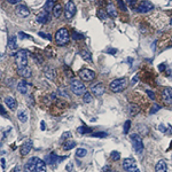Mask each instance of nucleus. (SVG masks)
I'll return each instance as SVG.
<instances>
[{"label": "nucleus", "instance_id": "1", "mask_svg": "<svg viewBox=\"0 0 172 172\" xmlns=\"http://www.w3.org/2000/svg\"><path fill=\"white\" fill-rule=\"evenodd\" d=\"M127 83H129V80H127L126 77L118 78V79H114L113 82L109 84V88H110V91L114 93H119L126 88Z\"/></svg>", "mask_w": 172, "mask_h": 172}, {"label": "nucleus", "instance_id": "2", "mask_svg": "<svg viewBox=\"0 0 172 172\" xmlns=\"http://www.w3.org/2000/svg\"><path fill=\"white\" fill-rule=\"evenodd\" d=\"M70 40V36H69V31L66 28H61L56 31L55 33V43L60 46H64L69 43Z\"/></svg>", "mask_w": 172, "mask_h": 172}, {"label": "nucleus", "instance_id": "3", "mask_svg": "<svg viewBox=\"0 0 172 172\" xmlns=\"http://www.w3.org/2000/svg\"><path fill=\"white\" fill-rule=\"evenodd\" d=\"M131 141H132V146H133V149L134 152L138 153V154H141L143 150V142H142V139L139 134H131Z\"/></svg>", "mask_w": 172, "mask_h": 172}, {"label": "nucleus", "instance_id": "4", "mask_svg": "<svg viewBox=\"0 0 172 172\" xmlns=\"http://www.w3.org/2000/svg\"><path fill=\"white\" fill-rule=\"evenodd\" d=\"M70 87H71V91H72L76 95H83L85 91V85H84L80 80L78 79H73L70 84Z\"/></svg>", "mask_w": 172, "mask_h": 172}, {"label": "nucleus", "instance_id": "5", "mask_svg": "<svg viewBox=\"0 0 172 172\" xmlns=\"http://www.w3.org/2000/svg\"><path fill=\"white\" fill-rule=\"evenodd\" d=\"M76 5L73 2L72 0H69L67 1L66 3V7H64V16H66L67 20H71L75 14H76Z\"/></svg>", "mask_w": 172, "mask_h": 172}, {"label": "nucleus", "instance_id": "6", "mask_svg": "<svg viewBox=\"0 0 172 172\" xmlns=\"http://www.w3.org/2000/svg\"><path fill=\"white\" fill-rule=\"evenodd\" d=\"M63 158H66V157H60V156H57L56 154H55V153H51L50 155L46 157V163L48 165L52 166V168H55L60 162H62Z\"/></svg>", "mask_w": 172, "mask_h": 172}, {"label": "nucleus", "instance_id": "7", "mask_svg": "<svg viewBox=\"0 0 172 172\" xmlns=\"http://www.w3.org/2000/svg\"><path fill=\"white\" fill-rule=\"evenodd\" d=\"M15 57H16V63L17 66H27L28 63V52L25 50H21L18 51L16 53V55H15Z\"/></svg>", "mask_w": 172, "mask_h": 172}, {"label": "nucleus", "instance_id": "8", "mask_svg": "<svg viewBox=\"0 0 172 172\" xmlns=\"http://www.w3.org/2000/svg\"><path fill=\"white\" fill-rule=\"evenodd\" d=\"M79 77L85 82H92L95 79V72L89 69H82L79 71Z\"/></svg>", "mask_w": 172, "mask_h": 172}, {"label": "nucleus", "instance_id": "9", "mask_svg": "<svg viewBox=\"0 0 172 172\" xmlns=\"http://www.w3.org/2000/svg\"><path fill=\"white\" fill-rule=\"evenodd\" d=\"M123 168L127 172H134L137 170V164L134 159L132 158H125L123 161Z\"/></svg>", "mask_w": 172, "mask_h": 172}, {"label": "nucleus", "instance_id": "10", "mask_svg": "<svg viewBox=\"0 0 172 172\" xmlns=\"http://www.w3.org/2000/svg\"><path fill=\"white\" fill-rule=\"evenodd\" d=\"M91 91H92V93L94 94V95L101 96V95L104 94L106 88H104V86H103L102 83H98V84H94V85L91 87Z\"/></svg>", "mask_w": 172, "mask_h": 172}, {"label": "nucleus", "instance_id": "11", "mask_svg": "<svg viewBox=\"0 0 172 172\" xmlns=\"http://www.w3.org/2000/svg\"><path fill=\"white\" fill-rule=\"evenodd\" d=\"M154 8V6H153V3H150L149 1H142L141 3H139V6H138V8H137V10L139 12V13H148V12H150V10Z\"/></svg>", "mask_w": 172, "mask_h": 172}, {"label": "nucleus", "instance_id": "12", "mask_svg": "<svg viewBox=\"0 0 172 172\" xmlns=\"http://www.w3.org/2000/svg\"><path fill=\"white\" fill-rule=\"evenodd\" d=\"M162 100L166 104H172V88H166L163 89L162 92Z\"/></svg>", "mask_w": 172, "mask_h": 172}, {"label": "nucleus", "instance_id": "13", "mask_svg": "<svg viewBox=\"0 0 172 172\" xmlns=\"http://www.w3.org/2000/svg\"><path fill=\"white\" fill-rule=\"evenodd\" d=\"M17 73L21 77L28 78V77H31V69L28 66H17Z\"/></svg>", "mask_w": 172, "mask_h": 172}, {"label": "nucleus", "instance_id": "14", "mask_svg": "<svg viewBox=\"0 0 172 172\" xmlns=\"http://www.w3.org/2000/svg\"><path fill=\"white\" fill-rule=\"evenodd\" d=\"M15 12H16V14L21 17H28L30 14L29 8H28L27 6H24V5H17Z\"/></svg>", "mask_w": 172, "mask_h": 172}, {"label": "nucleus", "instance_id": "15", "mask_svg": "<svg viewBox=\"0 0 172 172\" xmlns=\"http://www.w3.org/2000/svg\"><path fill=\"white\" fill-rule=\"evenodd\" d=\"M32 146H33L32 141H31V140H27L23 145L21 146V155L22 156L28 155V154L30 153V150L32 149Z\"/></svg>", "mask_w": 172, "mask_h": 172}, {"label": "nucleus", "instance_id": "16", "mask_svg": "<svg viewBox=\"0 0 172 172\" xmlns=\"http://www.w3.org/2000/svg\"><path fill=\"white\" fill-rule=\"evenodd\" d=\"M48 20H50V15H48V12H47V10H43V12L39 13V15L37 16V22L40 24L47 23Z\"/></svg>", "mask_w": 172, "mask_h": 172}, {"label": "nucleus", "instance_id": "17", "mask_svg": "<svg viewBox=\"0 0 172 172\" xmlns=\"http://www.w3.org/2000/svg\"><path fill=\"white\" fill-rule=\"evenodd\" d=\"M34 172H46V163L37 157L36 166H34Z\"/></svg>", "mask_w": 172, "mask_h": 172}, {"label": "nucleus", "instance_id": "18", "mask_svg": "<svg viewBox=\"0 0 172 172\" xmlns=\"http://www.w3.org/2000/svg\"><path fill=\"white\" fill-rule=\"evenodd\" d=\"M17 89H18V92L22 93V94H27V92H28V83L24 79L20 80L18 84H17Z\"/></svg>", "mask_w": 172, "mask_h": 172}, {"label": "nucleus", "instance_id": "19", "mask_svg": "<svg viewBox=\"0 0 172 172\" xmlns=\"http://www.w3.org/2000/svg\"><path fill=\"white\" fill-rule=\"evenodd\" d=\"M44 73H45V76H46L48 79H54L55 76H56L55 70H54V68H52V67H47V68H45Z\"/></svg>", "mask_w": 172, "mask_h": 172}, {"label": "nucleus", "instance_id": "20", "mask_svg": "<svg viewBox=\"0 0 172 172\" xmlns=\"http://www.w3.org/2000/svg\"><path fill=\"white\" fill-rule=\"evenodd\" d=\"M17 47V44H16V37L13 36L10 37L8 39V43H7V48L9 51H15Z\"/></svg>", "mask_w": 172, "mask_h": 172}, {"label": "nucleus", "instance_id": "21", "mask_svg": "<svg viewBox=\"0 0 172 172\" xmlns=\"http://www.w3.org/2000/svg\"><path fill=\"white\" fill-rule=\"evenodd\" d=\"M80 56L83 57L85 61H87V62H92V55H91V53H89L88 50H86V48H83V50L79 52Z\"/></svg>", "mask_w": 172, "mask_h": 172}, {"label": "nucleus", "instance_id": "22", "mask_svg": "<svg viewBox=\"0 0 172 172\" xmlns=\"http://www.w3.org/2000/svg\"><path fill=\"white\" fill-rule=\"evenodd\" d=\"M5 103L7 104V107H8L9 109H12V110L15 109L16 101H15V99H14V98H12V96H7V98H5Z\"/></svg>", "mask_w": 172, "mask_h": 172}, {"label": "nucleus", "instance_id": "23", "mask_svg": "<svg viewBox=\"0 0 172 172\" xmlns=\"http://www.w3.org/2000/svg\"><path fill=\"white\" fill-rule=\"evenodd\" d=\"M166 170H168V166L164 161H159L155 166V172H166Z\"/></svg>", "mask_w": 172, "mask_h": 172}, {"label": "nucleus", "instance_id": "24", "mask_svg": "<svg viewBox=\"0 0 172 172\" xmlns=\"http://www.w3.org/2000/svg\"><path fill=\"white\" fill-rule=\"evenodd\" d=\"M37 157H31L27 163V169L29 172H34V166H36Z\"/></svg>", "mask_w": 172, "mask_h": 172}, {"label": "nucleus", "instance_id": "25", "mask_svg": "<svg viewBox=\"0 0 172 172\" xmlns=\"http://www.w3.org/2000/svg\"><path fill=\"white\" fill-rule=\"evenodd\" d=\"M107 14L110 15L111 17H116L117 16V12H116V8L111 2H109L107 5Z\"/></svg>", "mask_w": 172, "mask_h": 172}, {"label": "nucleus", "instance_id": "26", "mask_svg": "<svg viewBox=\"0 0 172 172\" xmlns=\"http://www.w3.org/2000/svg\"><path fill=\"white\" fill-rule=\"evenodd\" d=\"M129 113H130V115H132V116L139 114L140 113L139 106H138V104H134V103H131L129 106Z\"/></svg>", "mask_w": 172, "mask_h": 172}, {"label": "nucleus", "instance_id": "27", "mask_svg": "<svg viewBox=\"0 0 172 172\" xmlns=\"http://www.w3.org/2000/svg\"><path fill=\"white\" fill-rule=\"evenodd\" d=\"M61 14H62V5H60V3H55V6L53 8V15L54 17H60L61 16Z\"/></svg>", "mask_w": 172, "mask_h": 172}, {"label": "nucleus", "instance_id": "28", "mask_svg": "<svg viewBox=\"0 0 172 172\" xmlns=\"http://www.w3.org/2000/svg\"><path fill=\"white\" fill-rule=\"evenodd\" d=\"M73 147H76V141H73V140H68V141H64V143H63V149L64 150H70Z\"/></svg>", "mask_w": 172, "mask_h": 172}, {"label": "nucleus", "instance_id": "29", "mask_svg": "<svg viewBox=\"0 0 172 172\" xmlns=\"http://www.w3.org/2000/svg\"><path fill=\"white\" fill-rule=\"evenodd\" d=\"M17 117L20 119L22 123H25L28 120V114L25 110H20L18 113H17Z\"/></svg>", "mask_w": 172, "mask_h": 172}, {"label": "nucleus", "instance_id": "30", "mask_svg": "<svg viewBox=\"0 0 172 172\" xmlns=\"http://www.w3.org/2000/svg\"><path fill=\"white\" fill-rule=\"evenodd\" d=\"M83 100H84V102L85 103H91L92 102V100H93L92 94H91L89 92H85L83 94Z\"/></svg>", "mask_w": 172, "mask_h": 172}, {"label": "nucleus", "instance_id": "31", "mask_svg": "<svg viewBox=\"0 0 172 172\" xmlns=\"http://www.w3.org/2000/svg\"><path fill=\"white\" fill-rule=\"evenodd\" d=\"M54 2H55V0H47L46 1V3H45V10H47V12H48V10H53V8H54V6H55V5H54Z\"/></svg>", "mask_w": 172, "mask_h": 172}, {"label": "nucleus", "instance_id": "32", "mask_svg": "<svg viewBox=\"0 0 172 172\" xmlns=\"http://www.w3.org/2000/svg\"><path fill=\"white\" fill-rule=\"evenodd\" d=\"M110 158L113 159V161H118L120 158V153L117 152V150H113L111 154H110Z\"/></svg>", "mask_w": 172, "mask_h": 172}, {"label": "nucleus", "instance_id": "33", "mask_svg": "<svg viewBox=\"0 0 172 172\" xmlns=\"http://www.w3.org/2000/svg\"><path fill=\"white\" fill-rule=\"evenodd\" d=\"M86 154H87V150L85 148H78L76 152L77 157H84V156H86Z\"/></svg>", "mask_w": 172, "mask_h": 172}, {"label": "nucleus", "instance_id": "34", "mask_svg": "<svg viewBox=\"0 0 172 172\" xmlns=\"http://www.w3.org/2000/svg\"><path fill=\"white\" fill-rule=\"evenodd\" d=\"M92 137H95V138H106L108 136V133L107 132H94L91 134Z\"/></svg>", "mask_w": 172, "mask_h": 172}, {"label": "nucleus", "instance_id": "35", "mask_svg": "<svg viewBox=\"0 0 172 172\" xmlns=\"http://www.w3.org/2000/svg\"><path fill=\"white\" fill-rule=\"evenodd\" d=\"M117 5L119 6V8L123 10V12H127V7H126L125 2L123 0H117Z\"/></svg>", "mask_w": 172, "mask_h": 172}, {"label": "nucleus", "instance_id": "36", "mask_svg": "<svg viewBox=\"0 0 172 172\" xmlns=\"http://www.w3.org/2000/svg\"><path fill=\"white\" fill-rule=\"evenodd\" d=\"M92 130L89 129V127H87V126H82V127H79L78 129V133H80V134H84V133H87V132H91Z\"/></svg>", "mask_w": 172, "mask_h": 172}, {"label": "nucleus", "instance_id": "37", "mask_svg": "<svg viewBox=\"0 0 172 172\" xmlns=\"http://www.w3.org/2000/svg\"><path fill=\"white\" fill-rule=\"evenodd\" d=\"M38 36L39 37H41V38H45V39H47V40H52V36L51 34H48V33H45V32H38Z\"/></svg>", "mask_w": 172, "mask_h": 172}, {"label": "nucleus", "instance_id": "38", "mask_svg": "<svg viewBox=\"0 0 172 172\" xmlns=\"http://www.w3.org/2000/svg\"><path fill=\"white\" fill-rule=\"evenodd\" d=\"M107 15H108V14L102 9H100L99 12H98V16H99V18H101V20H104V18L107 17Z\"/></svg>", "mask_w": 172, "mask_h": 172}, {"label": "nucleus", "instance_id": "39", "mask_svg": "<svg viewBox=\"0 0 172 172\" xmlns=\"http://www.w3.org/2000/svg\"><path fill=\"white\" fill-rule=\"evenodd\" d=\"M159 109H161V106H158V104H154V106L152 107V109H150V114H156Z\"/></svg>", "mask_w": 172, "mask_h": 172}, {"label": "nucleus", "instance_id": "40", "mask_svg": "<svg viewBox=\"0 0 172 172\" xmlns=\"http://www.w3.org/2000/svg\"><path fill=\"white\" fill-rule=\"evenodd\" d=\"M130 126H131V122L130 120H126L125 124H124V133H127L130 131Z\"/></svg>", "mask_w": 172, "mask_h": 172}, {"label": "nucleus", "instance_id": "41", "mask_svg": "<svg viewBox=\"0 0 172 172\" xmlns=\"http://www.w3.org/2000/svg\"><path fill=\"white\" fill-rule=\"evenodd\" d=\"M146 93L148 94L149 99H152V100L155 99V94H154V92H153V91H150V89H147V91H146Z\"/></svg>", "mask_w": 172, "mask_h": 172}, {"label": "nucleus", "instance_id": "42", "mask_svg": "<svg viewBox=\"0 0 172 172\" xmlns=\"http://www.w3.org/2000/svg\"><path fill=\"white\" fill-rule=\"evenodd\" d=\"M68 138H71V133L70 132H64L62 134V137H61L62 140H66V139H68Z\"/></svg>", "mask_w": 172, "mask_h": 172}, {"label": "nucleus", "instance_id": "43", "mask_svg": "<svg viewBox=\"0 0 172 172\" xmlns=\"http://www.w3.org/2000/svg\"><path fill=\"white\" fill-rule=\"evenodd\" d=\"M64 70H66V73H67V75H68V77H71V78H72V77H73V73H72V71H70L68 67H66V68H64Z\"/></svg>", "mask_w": 172, "mask_h": 172}, {"label": "nucleus", "instance_id": "44", "mask_svg": "<svg viewBox=\"0 0 172 172\" xmlns=\"http://www.w3.org/2000/svg\"><path fill=\"white\" fill-rule=\"evenodd\" d=\"M0 115H2V116H7V113H6V110H5V108H3L1 104H0Z\"/></svg>", "mask_w": 172, "mask_h": 172}, {"label": "nucleus", "instance_id": "45", "mask_svg": "<svg viewBox=\"0 0 172 172\" xmlns=\"http://www.w3.org/2000/svg\"><path fill=\"white\" fill-rule=\"evenodd\" d=\"M18 36H20L21 38H31L29 34H25V33H23V32H20L18 33Z\"/></svg>", "mask_w": 172, "mask_h": 172}, {"label": "nucleus", "instance_id": "46", "mask_svg": "<svg viewBox=\"0 0 172 172\" xmlns=\"http://www.w3.org/2000/svg\"><path fill=\"white\" fill-rule=\"evenodd\" d=\"M9 3H12V5H16V3H18L21 1V0H7Z\"/></svg>", "mask_w": 172, "mask_h": 172}, {"label": "nucleus", "instance_id": "47", "mask_svg": "<svg viewBox=\"0 0 172 172\" xmlns=\"http://www.w3.org/2000/svg\"><path fill=\"white\" fill-rule=\"evenodd\" d=\"M158 129H159V131H162V132H166V130H165V126L163 125V124H161V125L158 126Z\"/></svg>", "mask_w": 172, "mask_h": 172}, {"label": "nucleus", "instance_id": "48", "mask_svg": "<svg viewBox=\"0 0 172 172\" xmlns=\"http://www.w3.org/2000/svg\"><path fill=\"white\" fill-rule=\"evenodd\" d=\"M40 129H41V131H44V130L46 129V124H45V122H41V124H40Z\"/></svg>", "mask_w": 172, "mask_h": 172}, {"label": "nucleus", "instance_id": "49", "mask_svg": "<svg viewBox=\"0 0 172 172\" xmlns=\"http://www.w3.org/2000/svg\"><path fill=\"white\" fill-rule=\"evenodd\" d=\"M116 52H117V50H115V48H110L109 51H107V53H111V54H115Z\"/></svg>", "mask_w": 172, "mask_h": 172}, {"label": "nucleus", "instance_id": "50", "mask_svg": "<svg viewBox=\"0 0 172 172\" xmlns=\"http://www.w3.org/2000/svg\"><path fill=\"white\" fill-rule=\"evenodd\" d=\"M138 80H139V78H138V76H134V77H133V79H132V83L134 84V83H137Z\"/></svg>", "mask_w": 172, "mask_h": 172}, {"label": "nucleus", "instance_id": "51", "mask_svg": "<svg viewBox=\"0 0 172 172\" xmlns=\"http://www.w3.org/2000/svg\"><path fill=\"white\" fill-rule=\"evenodd\" d=\"M159 70H165V64H159Z\"/></svg>", "mask_w": 172, "mask_h": 172}, {"label": "nucleus", "instance_id": "52", "mask_svg": "<svg viewBox=\"0 0 172 172\" xmlns=\"http://www.w3.org/2000/svg\"><path fill=\"white\" fill-rule=\"evenodd\" d=\"M67 170H68V171H71V170H72V165H70L69 164V165L67 166Z\"/></svg>", "mask_w": 172, "mask_h": 172}, {"label": "nucleus", "instance_id": "53", "mask_svg": "<svg viewBox=\"0 0 172 172\" xmlns=\"http://www.w3.org/2000/svg\"><path fill=\"white\" fill-rule=\"evenodd\" d=\"M126 1H129L130 3H134V2H136V0H126Z\"/></svg>", "mask_w": 172, "mask_h": 172}, {"label": "nucleus", "instance_id": "54", "mask_svg": "<svg viewBox=\"0 0 172 172\" xmlns=\"http://www.w3.org/2000/svg\"><path fill=\"white\" fill-rule=\"evenodd\" d=\"M134 172H140V171H139V170H138V169H137V170H136V171H134Z\"/></svg>", "mask_w": 172, "mask_h": 172}, {"label": "nucleus", "instance_id": "55", "mask_svg": "<svg viewBox=\"0 0 172 172\" xmlns=\"http://www.w3.org/2000/svg\"><path fill=\"white\" fill-rule=\"evenodd\" d=\"M0 79H1V71H0Z\"/></svg>", "mask_w": 172, "mask_h": 172}, {"label": "nucleus", "instance_id": "56", "mask_svg": "<svg viewBox=\"0 0 172 172\" xmlns=\"http://www.w3.org/2000/svg\"><path fill=\"white\" fill-rule=\"evenodd\" d=\"M170 23H171V25H172V20H171V22H170Z\"/></svg>", "mask_w": 172, "mask_h": 172}, {"label": "nucleus", "instance_id": "57", "mask_svg": "<svg viewBox=\"0 0 172 172\" xmlns=\"http://www.w3.org/2000/svg\"><path fill=\"white\" fill-rule=\"evenodd\" d=\"M171 43H172V38H171Z\"/></svg>", "mask_w": 172, "mask_h": 172}, {"label": "nucleus", "instance_id": "58", "mask_svg": "<svg viewBox=\"0 0 172 172\" xmlns=\"http://www.w3.org/2000/svg\"><path fill=\"white\" fill-rule=\"evenodd\" d=\"M110 172H114V171H110Z\"/></svg>", "mask_w": 172, "mask_h": 172}, {"label": "nucleus", "instance_id": "59", "mask_svg": "<svg viewBox=\"0 0 172 172\" xmlns=\"http://www.w3.org/2000/svg\"><path fill=\"white\" fill-rule=\"evenodd\" d=\"M91 1H93V0H91Z\"/></svg>", "mask_w": 172, "mask_h": 172}]
</instances>
